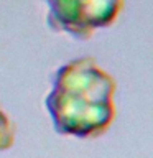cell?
<instances>
[{
  "instance_id": "3957f363",
  "label": "cell",
  "mask_w": 153,
  "mask_h": 158,
  "mask_svg": "<svg viewBox=\"0 0 153 158\" xmlns=\"http://www.w3.org/2000/svg\"><path fill=\"white\" fill-rule=\"evenodd\" d=\"M15 138H17V125L0 107V152L10 150L15 145Z\"/></svg>"
},
{
  "instance_id": "7a4b0ae2",
  "label": "cell",
  "mask_w": 153,
  "mask_h": 158,
  "mask_svg": "<svg viewBox=\"0 0 153 158\" xmlns=\"http://www.w3.org/2000/svg\"><path fill=\"white\" fill-rule=\"evenodd\" d=\"M48 27L76 40H89L117 22L125 0H44Z\"/></svg>"
},
{
  "instance_id": "6da1fadb",
  "label": "cell",
  "mask_w": 153,
  "mask_h": 158,
  "mask_svg": "<svg viewBox=\"0 0 153 158\" xmlns=\"http://www.w3.org/2000/svg\"><path fill=\"white\" fill-rule=\"evenodd\" d=\"M117 82L91 56L63 64L51 77L46 106L59 135L97 138L115 120Z\"/></svg>"
}]
</instances>
